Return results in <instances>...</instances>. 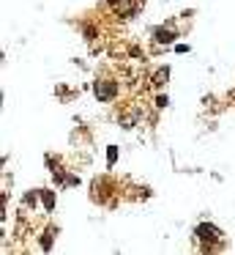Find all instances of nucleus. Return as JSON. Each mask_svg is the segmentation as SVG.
<instances>
[{"instance_id":"obj_1","label":"nucleus","mask_w":235,"mask_h":255,"mask_svg":"<svg viewBox=\"0 0 235 255\" xmlns=\"http://www.w3.org/2000/svg\"><path fill=\"white\" fill-rule=\"evenodd\" d=\"M142 0H107V6L112 8L118 17H129V14H134L137 8H140Z\"/></svg>"},{"instance_id":"obj_2","label":"nucleus","mask_w":235,"mask_h":255,"mask_svg":"<svg viewBox=\"0 0 235 255\" xmlns=\"http://www.w3.org/2000/svg\"><path fill=\"white\" fill-rule=\"evenodd\" d=\"M112 94H115V85H109V83H98L96 85V96H98V99H109Z\"/></svg>"}]
</instances>
